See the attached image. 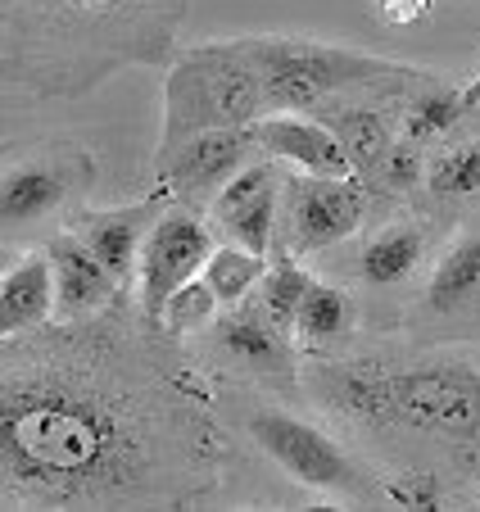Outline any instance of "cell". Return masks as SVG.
Instances as JSON below:
<instances>
[{"mask_svg":"<svg viewBox=\"0 0 480 512\" xmlns=\"http://www.w3.org/2000/svg\"><path fill=\"white\" fill-rule=\"evenodd\" d=\"M173 204V195L164 186H154L145 200L136 204H114V209H73L68 213V227H73L91 250L100 254L109 272H114L123 286H136V268H141L145 241H150L154 223L164 218V209Z\"/></svg>","mask_w":480,"mask_h":512,"instance_id":"obj_15","label":"cell"},{"mask_svg":"<svg viewBox=\"0 0 480 512\" xmlns=\"http://www.w3.org/2000/svg\"><path fill=\"white\" fill-rule=\"evenodd\" d=\"M46 250L50 263H55V295H59L55 318H87V313H100L118 300L123 281L100 263V254L73 227H59L46 241Z\"/></svg>","mask_w":480,"mask_h":512,"instance_id":"obj_17","label":"cell"},{"mask_svg":"<svg viewBox=\"0 0 480 512\" xmlns=\"http://www.w3.org/2000/svg\"><path fill=\"white\" fill-rule=\"evenodd\" d=\"M213 250H218V227L209 223V213L177 200L168 204L164 218L154 223L150 241H145L132 286L136 304H141V313L154 327H164V304L173 300V290H182L191 277H200Z\"/></svg>","mask_w":480,"mask_h":512,"instance_id":"obj_12","label":"cell"},{"mask_svg":"<svg viewBox=\"0 0 480 512\" xmlns=\"http://www.w3.org/2000/svg\"><path fill=\"white\" fill-rule=\"evenodd\" d=\"M476 109H480V78L444 82L440 73H431L404 96V136L431 150L435 141H444L462 123H471Z\"/></svg>","mask_w":480,"mask_h":512,"instance_id":"obj_20","label":"cell"},{"mask_svg":"<svg viewBox=\"0 0 480 512\" xmlns=\"http://www.w3.org/2000/svg\"><path fill=\"white\" fill-rule=\"evenodd\" d=\"M191 0H0V68L32 100H82L127 68H168Z\"/></svg>","mask_w":480,"mask_h":512,"instance_id":"obj_3","label":"cell"},{"mask_svg":"<svg viewBox=\"0 0 480 512\" xmlns=\"http://www.w3.org/2000/svg\"><path fill=\"white\" fill-rule=\"evenodd\" d=\"M222 381L123 286L87 318L0 340V508H200L231 467Z\"/></svg>","mask_w":480,"mask_h":512,"instance_id":"obj_1","label":"cell"},{"mask_svg":"<svg viewBox=\"0 0 480 512\" xmlns=\"http://www.w3.org/2000/svg\"><path fill=\"white\" fill-rule=\"evenodd\" d=\"M476 322H480V223H467L440 241L413 304L399 318V336L471 340Z\"/></svg>","mask_w":480,"mask_h":512,"instance_id":"obj_10","label":"cell"},{"mask_svg":"<svg viewBox=\"0 0 480 512\" xmlns=\"http://www.w3.org/2000/svg\"><path fill=\"white\" fill-rule=\"evenodd\" d=\"M268 263H272L268 254H254L236 241H218V250H213L209 263H204V281H209L213 295H218L222 309H227V304L250 300L254 290H259Z\"/></svg>","mask_w":480,"mask_h":512,"instance_id":"obj_22","label":"cell"},{"mask_svg":"<svg viewBox=\"0 0 480 512\" xmlns=\"http://www.w3.org/2000/svg\"><path fill=\"white\" fill-rule=\"evenodd\" d=\"M263 155L281 159V164L299 168V173H322V177H358L354 159L345 155L340 136L331 132L322 118L313 114H290V109H272L250 127Z\"/></svg>","mask_w":480,"mask_h":512,"instance_id":"obj_16","label":"cell"},{"mask_svg":"<svg viewBox=\"0 0 480 512\" xmlns=\"http://www.w3.org/2000/svg\"><path fill=\"white\" fill-rule=\"evenodd\" d=\"M59 295H55V263L50 250H28L14 259L0 277V340L5 336H28V331L55 322Z\"/></svg>","mask_w":480,"mask_h":512,"instance_id":"obj_18","label":"cell"},{"mask_svg":"<svg viewBox=\"0 0 480 512\" xmlns=\"http://www.w3.org/2000/svg\"><path fill=\"white\" fill-rule=\"evenodd\" d=\"M218 381L250 386L277 399L304 404V349L295 331H286L259 300H240L213 318L200 340H191Z\"/></svg>","mask_w":480,"mask_h":512,"instance_id":"obj_7","label":"cell"},{"mask_svg":"<svg viewBox=\"0 0 480 512\" xmlns=\"http://www.w3.org/2000/svg\"><path fill=\"white\" fill-rule=\"evenodd\" d=\"M222 313V300L213 295V286L200 277H191L182 290H173V300L164 304V327L173 331L177 340H200L204 331L213 327V318Z\"/></svg>","mask_w":480,"mask_h":512,"instance_id":"obj_24","label":"cell"},{"mask_svg":"<svg viewBox=\"0 0 480 512\" xmlns=\"http://www.w3.org/2000/svg\"><path fill=\"white\" fill-rule=\"evenodd\" d=\"M480 200V123H462L444 141L426 150V209H453V204Z\"/></svg>","mask_w":480,"mask_h":512,"instance_id":"obj_21","label":"cell"},{"mask_svg":"<svg viewBox=\"0 0 480 512\" xmlns=\"http://www.w3.org/2000/svg\"><path fill=\"white\" fill-rule=\"evenodd\" d=\"M363 304L345 281L313 277L304 304L295 318V340L304 354H327V349H345L363 336Z\"/></svg>","mask_w":480,"mask_h":512,"instance_id":"obj_19","label":"cell"},{"mask_svg":"<svg viewBox=\"0 0 480 512\" xmlns=\"http://www.w3.org/2000/svg\"><path fill=\"white\" fill-rule=\"evenodd\" d=\"M435 250H440L435 209H413L372 227L345 263V286L358 295L363 318H381V331H399V318L417 295L413 286H422Z\"/></svg>","mask_w":480,"mask_h":512,"instance_id":"obj_8","label":"cell"},{"mask_svg":"<svg viewBox=\"0 0 480 512\" xmlns=\"http://www.w3.org/2000/svg\"><path fill=\"white\" fill-rule=\"evenodd\" d=\"M222 408L231 431L299 490L345 508H394L390 476L308 404L222 381Z\"/></svg>","mask_w":480,"mask_h":512,"instance_id":"obj_4","label":"cell"},{"mask_svg":"<svg viewBox=\"0 0 480 512\" xmlns=\"http://www.w3.org/2000/svg\"><path fill=\"white\" fill-rule=\"evenodd\" d=\"M308 286H313V272L295 259V254H272L268 272H263L254 300L272 313L286 331H295V318H299V304H304Z\"/></svg>","mask_w":480,"mask_h":512,"instance_id":"obj_23","label":"cell"},{"mask_svg":"<svg viewBox=\"0 0 480 512\" xmlns=\"http://www.w3.org/2000/svg\"><path fill=\"white\" fill-rule=\"evenodd\" d=\"M164 127H159V159H168L177 145L218 127H254L272 114L259 68L250 64L240 37L231 41H200L173 55L164 68Z\"/></svg>","mask_w":480,"mask_h":512,"instance_id":"obj_6","label":"cell"},{"mask_svg":"<svg viewBox=\"0 0 480 512\" xmlns=\"http://www.w3.org/2000/svg\"><path fill=\"white\" fill-rule=\"evenodd\" d=\"M376 195L363 177H322V173H290L281 191V236L277 254L313 259L354 241L376 209Z\"/></svg>","mask_w":480,"mask_h":512,"instance_id":"obj_9","label":"cell"},{"mask_svg":"<svg viewBox=\"0 0 480 512\" xmlns=\"http://www.w3.org/2000/svg\"><path fill=\"white\" fill-rule=\"evenodd\" d=\"M304 404L354 440L385 476H435L458 494L480 481L476 340L358 336L304 354Z\"/></svg>","mask_w":480,"mask_h":512,"instance_id":"obj_2","label":"cell"},{"mask_svg":"<svg viewBox=\"0 0 480 512\" xmlns=\"http://www.w3.org/2000/svg\"><path fill=\"white\" fill-rule=\"evenodd\" d=\"M259 141H254L250 127H218V132H200L186 145H177L168 159L154 164V182L164 186L177 204H191V209L209 213L213 195L259 159Z\"/></svg>","mask_w":480,"mask_h":512,"instance_id":"obj_13","label":"cell"},{"mask_svg":"<svg viewBox=\"0 0 480 512\" xmlns=\"http://www.w3.org/2000/svg\"><path fill=\"white\" fill-rule=\"evenodd\" d=\"M286 164L259 155L250 168H240L209 204V223L222 241H236L254 254H277L281 236V191H286Z\"/></svg>","mask_w":480,"mask_h":512,"instance_id":"obj_14","label":"cell"},{"mask_svg":"<svg viewBox=\"0 0 480 512\" xmlns=\"http://www.w3.org/2000/svg\"><path fill=\"white\" fill-rule=\"evenodd\" d=\"M96 182V155L77 141H46L23 159H10L0 173V232L14 241L46 218L64 213L77 191Z\"/></svg>","mask_w":480,"mask_h":512,"instance_id":"obj_11","label":"cell"},{"mask_svg":"<svg viewBox=\"0 0 480 512\" xmlns=\"http://www.w3.org/2000/svg\"><path fill=\"white\" fill-rule=\"evenodd\" d=\"M240 46L259 68L268 105L290 114H313L317 105L349 91H413L435 73V68L399 64L372 50L331 46L313 37H240Z\"/></svg>","mask_w":480,"mask_h":512,"instance_id":"obj_5","label":"cell"}]
</instances>
